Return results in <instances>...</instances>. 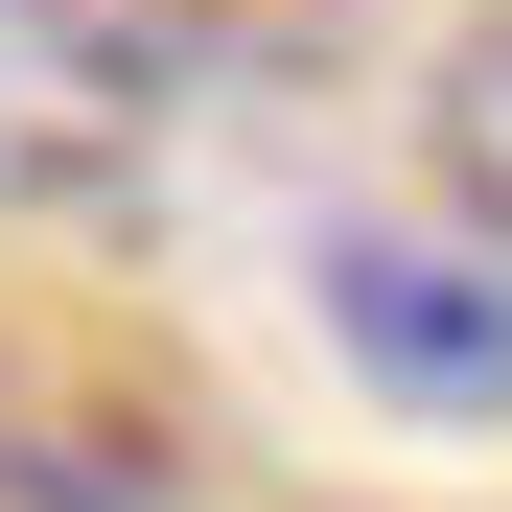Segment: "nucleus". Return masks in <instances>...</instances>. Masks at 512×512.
<instances>
[{
    "label": "nucleus",
    "mask_w": 512,
    "mask_h": 512,
    "mask_svg": "<svg viewBox=\"0 0 512 512\" xmlns=\"http://www.w3.org/2000/svg\"><path fill=\"white\" fill-rule=\"evenodd\" d=\"M187 94V24L163 0H0V233H70L163 163Z\"/></svg>",
    "instance_id": "1"
},
{
    "label": "nucleus",
    "mask_w": 512,
    "mask_h": 512,
    "mask_svg": "<svg viewBox=\"0 0 512 512\" xmlns=\"http://www.w3.org/2000/svg\"><path fill=\"white\" fill-rule=\"evenodd\" d=\"M419 187H443V233L512 256V0H466L443 70H419Z\"/></svg>",
    "instance_id": "3"
},
{
    "label": "nucleus",
    "mask_w": 512,
    "mask_h": 512,
    "mask_svg": "<svg viewBox=\"0 0 512 512\" xmlns=\"http://www.w3.org/2000/svg\"><path fill=\"white\" fill-rule=\"evenodd\" d=\"M303 303H326V350H350V396L443 419V443L512 419V256H489V233H443V210H350V233L303 256Z\"/></svg>",
    "instance_id": "2"
}]
</instances>
